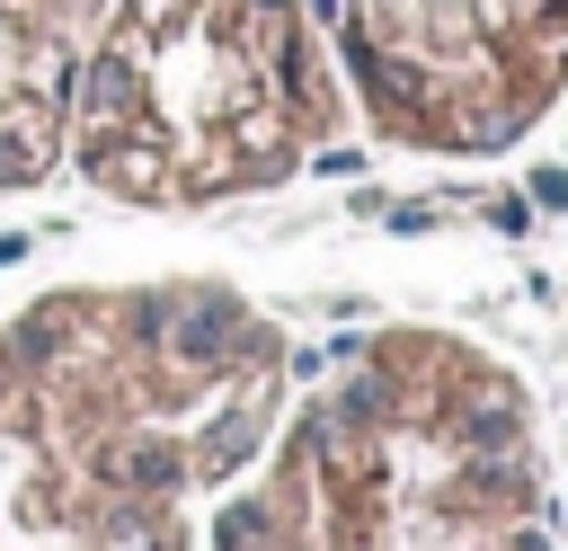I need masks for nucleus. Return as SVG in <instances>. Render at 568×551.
<instances>
[{
    "label": "nucleus",
    "instance_id": "f257e3e1",
    "mask_svg": "<svg viewBox=\"0 0 568 551\" xmlns=\"http://www.w3.org/2000/svg\"><path fill=\"white\" fill-rule=\"evenodd\" d=\"M293 338L222 276H80L0 311V551H204Z\"/></svg>",
    "mask_w": 568,
    "mask_h": 551
},
{
    "label": "nucleus",
    "instance_id": "f03ea898",
    "mask_svg": "<svg viewBox=\"0 0 568 551\" xmlns=\"http://www.w3.org/2000/svg\"><path fill=\"white\" fill-rule=\"evenodd\" d=\"M204 551H559L532 391L479 338L364 329L284 391Z\"/></svg>",
    "mask_w": 568,
    "mask_h": 551
},
{
    "label": "nucleus",
    "instance_id": "7ed1b4c3",
    "mask_svg": "<svg viewBox=\"0 0 568 551\" xmlns=\"http://www.w3.org/2000/svg\"><path fill=\"white\" fill-rule=\"evenodd\" d=\"M346 116L311 0H115L71 80L62 169L133 213H213L293 187Z\"/></svg>",
    "mask_w": 568,
    "mask_h": 551
},
{
    "label": "nucleus",
    "instance_id": "20e7f679",
    "mask_svg": "<svg viewBox=\"0 0 568 551\" xmlns=\"http://www.w3.org/2000/svg\"><path fill=\"white\" fill-rule=\"evenodd\" d=\"M355 124L408 160H497L568 98V0H311Z\"/></svg>",
    "mask_w": 568,
    "mask_h": 551
},
{
    "label": "nucleus",
    "instance_id": "39448f33",
    "mask_svg": "<svg viewBox=\"0 0 568 551\" xmlns=\"http://www.w3.org/2000/svg\"><path fill=\"white\" fill-rule=\"evenodd\" d=\"M115 0H0V196L62 178L71 80Z\"/></svg>",
    "mask_w": 568,
    "mask_h": 551
}]
</instances>
